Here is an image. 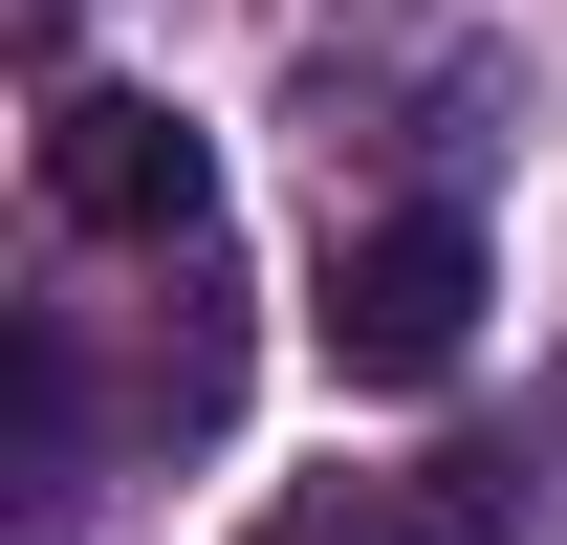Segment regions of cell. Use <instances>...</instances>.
Listing matches in <instances>:
<instances>
[{"instance_id": "6da1fadb", "label": "cell", "mask_w": 567, "mask_h": 545, "mask_svg": "<svg viewBox=\"0 0 567 545\" xmlns=\"http://www.w3.org/2000/svg\"><path fill=\"white\" fill-rule=\"evenodd\" d=\"M328 371L350 393H436L458 371V328H481V218L458 197H415V218H371V240H328Z\"/></svg>"}, {"instance_id": "7a4b0ae2", "label": "cell", "mask_w": 567, "mask_h": 545, "mask_svg": "<svg viewBox=\"0 0 567 545\" xmlns=\"http://www.w3.org/2000/svg\"><path fill=\"white\" fill-rule=\"evenodd\" d=\"M44 197H66L87 240H175V263H197L218 240V132L153 110V88H66V110H44Z\"/></svg>"}, {"instance_id": "3957f363", "label": "cell", "mask_w": 567, "mask_h": 545, "mask_svg": "<svg viewBox=\"0 0 567 545\" xmlns=\"http://www.w3.org/2000/svg\"><path fill=\"white\" fill-rule=\"evenodd\" d=\"M502 480L524 459H415V480H284L240 545H502Z\"/></svg>"}]
</instances>
